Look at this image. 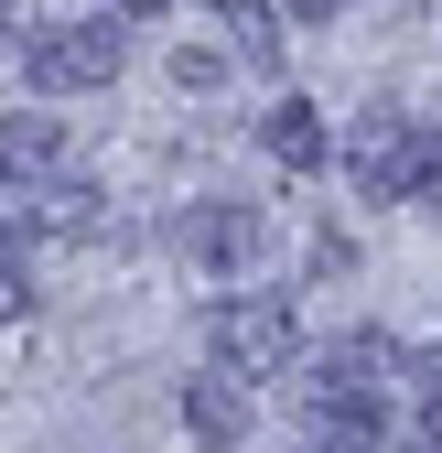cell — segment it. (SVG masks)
<instances>
[{
    "label": "cell",
    "mask_w": 442,
    "mask_h": 453,
    "mask_svg": "<svg viewBox=\"0 0 442 453\" xmlns=\"http://www.w3.org/2000/svg\"><path fill=\"white\" fill-rule=\"evenodd\" d=\"M0 43H11V12H0Z\"/></svg>",
    "instance_id": "17"
},
{
    "label": "cell",
    "mask_w": 442,
    "mask_h": 453,
    "mask_svg": "<svg viewBox=\"0 0 442 453\" xmlns=\"http://www.w3.org/2000/svg\"><path fill=\"white\" fill-rule=\"evenodd\" d=\"M22 76H33V97H87V87L119 76V33L108 22H43L22 43Z\"/></svg>",
    "instance_id": "2"
},
{
    "label": "cell",
    "mask_w": 442,
    "mask_h": 453,
    "mask_svg": "<svg viewBox=\"0 0 442 453\" xmlns=\"http://www.w3.org/2000/svg\"><path fill=\"white\" fill-rule=\"evenodd\" d=\"M281 12H292V22H335L346 0H281Z\"/></svg>",
    "instance_id": "13"
},
{
    "label": "cell",
    "mask_w": 442,
    "mask_h": 453,
    "mask_svg": "<svg viewBox=\"0 0 442 453\" xmlns=\"http://www.w3.org/2000/svg\"><path fill=\"white\" fill-rule=\"evenodd\" d=\"M22 324H33V280H22V259H0V357L22 346Z\"/></svg>",
    "instance_id": "10"
},
{
    "label": "cell",
    "mask_w": 442,
    "mask_h": 453,
    "mask_svg": "<svg viewBox=\"0 0 442 453\" xmlns=\"http://www.w3.org/2000/svg\"><path fill=\"white\" fill-rule=\"evenodd\" d=\"M389 453H442V442H431V432H400V442H389Z\"/></svg>",
    "instance_id": "15"
},
{
    "label": "cell",
    "mask_w": 442,
    "mask_h": 453,
    "mask_svg": "<svg viewBox=\"0 0 442 453\" xmlns=\"http://www.w3.org/2000/svg\"><path fill=\"white\" fill-rule=\"evenodd\" d=\"M421 432H431V442H442V388H431V400H421Z\"/></svg>",
    "instance_id": "14"
},
{
    "label": "cell",
    "mask_w": 442,
    "mask_h": 453,
    "mask_svg": "<svg viewBox=\"0 0 442 453\" xmlns=\"http://www.w3.org/2000/svg\"><path fill=\"white\" fill-rule=\"evenodd\" d=\"M108 12H162V0H108Z\"/></svg>",
    "instance_id": "16"
},
{
    "label": "cell",
    "mask_w": 442,
    "mask_h": 453,
    "mask_svg": "<svg viewBox=\"0 0 442 453\" xmlns=\"http://www.w3.org/2000/svg\"><path fill=\"white\" fill-rule=\"evenodd\" d=\"M22 238H97V184H33V205H22Z\"/></svg>",
    "instance_id": "8"
},
{
    "label": "cell",
    "mask_w": 442,
    "mask_h": 453,
    "mask_svg": "<svg viewBox=\"0 0 442 453\" xmlns=\"http://www.w3.org/2000/svg\"><path fill=\"white\" fill-rule=\"evenodd\" d=\"M259 141H270V162H281V173H324V162H335V141H324V108H313V97H281Z\"/></svg>",
    "instance_id": "7"
},
{
    "label": "cell",
    "mask_w": 442,
    "mask_h": 453,
    "mask_svg": "<svg viewBox=\"0 0 442 453\" xmlns=\"http://www.w3.org/2000/svg\"><path fill=\"white\" fill-rule=\"evenodd\" d=\"M184 432L205 442V453H238L248 442V388L216 367V378H184Z\"/></svg>",
    "instance_id": "6"
},
{
    "label": "cell",
    "mask_w": 442,
    "mask_h": 453,
    "mask_svg": "<svg viewBox=\"0 0 442 453\" xmlns=\"http://www.w3.org/2000/svg\"><path fill=\"white\" fill-rule=\"evenodd\" d=\"M184 259L205 280H259L270 270V216L259 205H194L184 216Z\"/></svg>",
    "instance_id": "3"
},
{
    "label": "cell",
    "mask_w": 442,
    "mask_h": 453,
    "mask_svg": "<svg viewBox=\"0 0 442 453\" xmlns=\"http://www.w3.org/2000/svg\"><path fill=\"white\" fill-rule=\"evenodd\" d=\"M205 346L227 378H281V367H302V313L281 292H227L205 313Z\"/></svg>",
    "instance_id": "1"
},
{
    "label": "cell",
    "mask_w": 442,
    "mask_h": 453,
    "mask_svg": "<svg viewBox=\"0 0 442 453\" xmlns=\"http://www.w3.org/2000/svg\"><path fill=\"white\" fill-rule=\"evenodd\" d=\"M324 367H346V378H367V388H377V378L400 367V346H389V334H346V346H324Z\"/></svg>",
    "instance_id": "9"
},
{
    "label": "cell",
    "mask_w": 442,
    "mask_h": 453,
    "mask_svg": "<svg viewBox=\"0 0 442 453\" xmlns=\"http://www.w3.org/2000/svg\"><path fill=\"white\" fill-rule=\"evenodd\" d=\"M205 12L227 22V33H238L248 54H270V43H281V33H270V0H205Z\"/></svg>",
    "instance_id": "11"
},
{
    "label": "cell",
    "mask_w": 442,
    "mask_h": 453,
    "mask_svg": "<svg viewBox=\"0 0 442 453\" xmlns=\"http://www.w3.org/2000/svg\"><path fill=\"white\" fill-rule=\"evenodd\" d=\"M346 162H356V195L400 205V195H410V162H421V130H410V119H389V108H367L356 141H346Z\"/></svg>",
    "instance_id": "4"
},
{
    "label": "cell",
    "mask_w": 442,
    "mask_h": 453,
    "mask_svg": "<svg viewBox=\"0 0 442 453\" xmlns=\"http://www.w3.org/2000/svg\"><path fill=\"white\" fill-rule=\"evenodd\" d=\"M400 205H421V216H442V141H421V162H410V195Z\"/></svg>",
    "instance_id": "12"
},
{
    "label": "cell",
    "mask_w": 442,
    "mask_h": 453,
    "mask_svg": "<svg viewBox=\"0 0 442 453\" xmlns=\"http://www.w3.org/2000/svg\"><path fill=\"white\" fill-rule=\"evenodd\" d=\"M302 411H313V432L335 442V453H346V442H377V432H389L377 388H367V378H346V367H324V357H313V378H302Z\"/></svg>",
    "instance_id": "5"
}]
</instances>
